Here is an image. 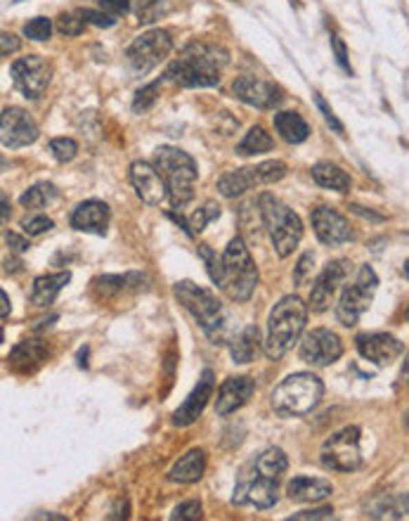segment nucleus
Instances as JSON below:
<instances>
[{
	"label": "nucleus",
	"mask_w": 409,
	"mask_h": 521,
	"mask_svg": "<svg viewBox=\"0 0 409 521\" xmlns=\"http://www.w3.org/2000/svg\"><path fill=\"white\" fill-rule=\"evenodd\" d=\"M227 64V52L213 43H189L185 55L166 69V79L180 88H213L220 83V67Z\"/></svg>",
	"instance_id": "f257e3e1"
},
{
	"label": "nucleus",
	"mask_w": 409,
	"mask_h": 521,
	"mask_svg": "<svg viewBox=\"0 0 409 521\" xmlns=\"http://www.w3.org/2000/svg\"><path fill=\"white\" fill-rule=\"evenodd\" d=\"M308 323V306L301 296H284L267 318V336L263 341V351L270 360H280L293 349L296 341H301Z\"/></svg>",
	"instance_id": "f03ea898"
},
{
	"label": "nucleus",
	"mask_w": 409,
	"mask_h": 521,
	"mask_svg": "<svg viewBox=\"0 0 409 521\" xmlns=\"http://www.w3.org/2000/svg\"><path fill=\"white\" fill-rule=\"evenodd\" d=\"M154 166L168 187V199L173 209H185L194 199V183L199 178L194 159L182 150L159 147L154 154Z\"/></svg>",
	"instance_id": "7ed1b4c3"
},
{
	"label": "nucleus",
	"mask_w": 409,
	"mask_h": 521,
	"mask_svg": "<svg viewBox=\"0 0 409 521\" xmlns=\"http://www.w3.org/2000/svg\"><path fill=\"white\" fill-rule=\"evenodd\" d=\"M322 394H324V384L319 377L310 372H296L277 384L270 396V403L277 415L301 417L317 408Z\"/></svg>",
	"instance_id": "20e7f679"
},
{
	"label": "nucleus",
	"mask_w": 409,
	"mask_h": 521,
	"mask_svg": "<svg viewBox=\"0 0 409 521\" xmlns=\"http://www.w3.org/2000/svg\"><path fill=\"white\" fill-rule=\"evenodd\" d=\"M220 258H222V275L218 287L232 301H249L255 285H258V268H255L253 258L249 254V247L244 244L242 237H234L225 247Z\"/></svg>",
	"instance_id": "39448f33"
},
{
	"label": "nucleus",
	"mask_w": 409,
	"mask_h": 521,
	"mask_svg": "<svg viewBox=\"0 0 409 521\" xmlns=\"http://www.w3.org/2000/svg\"><path fill=\"white\" fill-rule=\"evenodd\" d=\"M258 209H260V218H263L267 232H270L275 252L280 254L282 258L291 256L293 249L298 247V242H301L303 237V223L301 218H298V214H293V209H289L282 199H277L275 194L270 192L260 194Z\"/></svg>",
	"instance_id": "423d86ee"
},
{
	"label": "nucleus",
	"mask_w": 409,
	"mask_h": 521,
	"mask_svg": "<svg viewBox=\"0 0 409 521\" xmlns=\"http://www.w3.org/2000/svg\"><path fill=\"white\" fill-rule=\"evenodd\" d=\"M176 298L192 313V318L204 327V332L213 339V344H218V334H220L222 327V306L218 303V298L213 296V292L204 289V287L194 285L189 280H182L176 285Z\"/></svg>",
	"instance_id": "0eeeda50"
},
{
	"label": "nucleus",
	"mask_w": 409,
	"mask_h": 521,
	"mask_svg": "<svg viewBox=\"0 0 409 521\" xmlns=\"http://www.w3.org/2000/svg\"><path fill=\"white\" fill-rule=\"evenodd\" d=\"M376 287H379V278H376L374 268L372 265H362L357 273V280L343 289L336 303V320L343 327H355L357 320L372 306Z\"/></svg>",
	"instance_id": "6e6552de"
},
{
	"label": "nucleus",
	"mask_w": 409,
	"mask_h": 521,
	"mask_svg": "<svg viewBox=\"0 0 409 521\" xmlns=\"http://www.w3.org/2000/svg\"><path fill=\"white\" fill-rule=\"evenodd\" d=\"M319 460L331 471H355L362 467V431L346 427L322 443Z\"/></svg>",
	"instance_id": "1a4fd4ad"
},
{
	"label": "nucleus",
	"mask_w": 409,
	"mask_h": 521,
	"mask_svg": "<svg viewBox=\"0 0 409 521\" xmlns=\"http://www.w3.org/2000/svg\"><path fill=\"white\" fill-rule=\"evenodd\" d=\"M173 48V38L171 31L166 29H154L147 31V34L138 36L125 50V57H128V64L135 74H147L161 62L163 57L171 52Z\"/></svg>",
	"instance_id": "9d476101"
},
{
	"label": "nucleus",
	"mask_w": 409,
	"mask_h": 521,
	"mask_svg": "<svg viewBox=\"0 0 409 521\" xmlns=\"http://www.w3.org/2000/svg\"><path fill=\"white\" fill-rule=\"evenodd\" d=\"M10 76H12L14 88L19 90L26 100H38L48 90L52 79V64L41 55H29L19 57L10 67Z\"/></svg>",
	"instance_id": "9b49d317"
},
{
	"label": "nucleus",
	"mask_w": 409,
	"mask_h": 521,
	"mask_svg": "<svg viewBox=\"0 0 409 521\" xmlns=\"http://www.w3.org/2000/svg\"><path fill=\"white\" fill-rule=\"evenodd\" d=\"M350 273H353V263L346 258L326 263V268L317 275L313 289H310V308H313L315 313L329 311L331 303H334V296L338 294L343 282L350 278Z\"/></svg>",
	"instance_id": "f8f14e48"
},
{
	"label": "nucleus",
	"mask_w": 409,
	"mask_h": 521,
	"mask_svg": "<svg viewBox=\"0 0 409 521\" xmlns=\"http://www.w3.org/2000/svg\"><path fill=\"white\" fill-rule=\"evenodd\" d=\"M298 354H301V360H305L308 365L326 367L343 356V344L341 339H338V334H334L331 329L317 327L301 336V349H298Z\"/></svg>",
	"instance_id": "ddd939ff"
},
{
	"label": "nucleus",
	"mask_w": 409,
	"mask_h": 521,
	"mask_svg": "<svg viewBox=\"0 0 409 521\" xmlns=\"http://www.w3.org/2000/svg\"><path fill=\"white\" fill-rule=\"evenodd\" d=\"M0 138L10 150L26 147L38 140V126L29 112H24L21 107H8L0 116Z\"/></svg>",
	"instance_id": "4468645a"
},
{
	"label": "nucleus",
	"mask_w": 409,
	"mask_h": 521,
	"mask_svg": "<svg viewBox=\"0 0 409 521\" xmlns=\"http://www.w3.org/2000/svg\"><path fill=\"white\" fill-rule=\"evenodd\" d=\"M234 97L242 100L244 105L258 107V110H272L282 102L280 85L270 83V81L255 79V76H239L232 85Z\"/></svg>",
	"instance_id": "2eb2a0df"
},
{
	"label": "nucleus",
	"mask_w": 409,
	"mask_h": 521,
	"mask_svg": "<svg viewBox=\"0 0 409 521\" xmlns=\"http://www.w3.org/2000/svg\"><path fill=\"white\" fill-rule=\"evenodd\" d=\"M310 221H313L317 240L322 244H326V247H338V244H346L353 240L350 223H348L338 211L329 209V206H317V209H313Z\"/></svg>",
	"instance_id": "dca6fc26"
},
{
	"label": "nucleus",
	"mask_w": 409,
	"mask_h": 521,
	"mask_svg": "<svg viewBox=\"0 0 409 521\" xmlns=\"http://www.w3.org/2000/svg\"><path fill=\"white\" fill-rule=\"evenodd\" d=\"M355 346L359 351V356L364 360L374 362V365H390L397 358L405 354V346H402L400 339L384 332H374V334H359L355 339Z\"/></svg>",
	"instance_id": "f3484780"
},
{
	"label": "nucleus",
	"mask_w": 409,
	"mask_h": 521,
	"mask_svg": "<svg viewBox=\"0 0 409 521\" xmlns=\"http://www.w3.org/2000/svg\"><path fill=\"white\" fill-rule=\"evenodd\" d=\"M130 183L135 187V194L149 206L161 204L168 197V187L163 183L161 173L156 171V166L147 164V161H133L130 164Z\"/></svg>",
	"instance_id": "a211bd4d"
},
{
	"label": "nucleus",
	"mask_w": 409,
	"mask_h": 521,
	"mask_svg": "<svg viewBox=\"0 0 409 521\" xmlns=\"http://www.w3.org/2000/svg\"><path fill=\"white\" fill-rule=\"evenodd\" d=\"M213 389H216V379H213V372L211 370H204L201 374L199 384L192 389V394L185 398V403L180 405L176 410V415H173V425L176 427H189L194 425L196 420H199V415L204 412L206 403H209V398L213 396Z\"/></svg>",
	"instance_id": "6ab92c4d"
},
{
	"label": "nucleus",
	"mask_w": 409,
	"mask_h": 521,
	"mask_svg": "<svg viewBox=\"0 0 409 521\" xmlns=\"http://www.w3.org/2000/svg\"><path fill=\"white\" fill-rule=\"evenodd\" d=\"M253 391H255V384L251 377H244V374H239V377H227L225 382L220 384V389H218L216 412L220 417L232 415V412H237L242 405L249 403Z\"/></svg>",
	"instance_id": "aec40b11"
},
{
	"label": "nucleus",
	"mask_w": 409,
	"mask_h": 521,
	"mask_svg": "<svg viewBox=\"0 0 409 521\" xmlns=\"http://www.w3.org/2000/svg\"><path fill=\"white\" fill-rule=\"evenodd\" d=\"M109 225V206L100 199H88L81 202L72 214V227L81 232H92V235H105Z\"/></svg>",
	"instance_id": "412c9836"
},
{
	"label": "nucleus",
	"mask_w": 409,
	"mask_h": 521,
	"mask_svg": "<svg viewBox=\"0 0 409 521\" xmlns=\"http://www.w3.org/2000/svg\"><path fill=\"white\" fill-rule=\"evenodd\" d=\"M286 493L293 502H322L331 498L334 486L326 479H313V476H293L286 486Z\"/></svg>",
	"instance_id": "4be33fe9"
},
{
	"label": "nucleus",
	"mask_w": 409,
	"mask_h": 521,
	"mask_svg": "<svg viewBox=\"0 0 409 521\" xmlns=\"http://www.w3.org/2000/svg\"><path fill=\"white\" fill-rule=\"evenodd\" d=\"M206 471V453L201 448H192L178 460L168 471V481L176 484H196Z\"/></svg>",
	"instance_id": "5701e85b"
},
{
	"label": "nucleus",
	"mask_w": 409,
	"mask_h": 521,
	"mask_svg": "<svg viewBox=\"0 0 409 521\" xmlns=\"http://www.w3.org/2000/svg\"><path fill=\"white\" fill-rule=\"evenodd\" d=\"M72 280V273H52V275H41L34 282V289H31V303L38 308H48L54 303L59 292L69 285Z\"/></svg>",
	"instance_id": "b1692460"
},
{
	"label": "nucleus",
	"mask_w": 409,
	"mask_h": 521,
	"mask_svg": "<svg viewBox=\"0 0 409 521\" xmlns=\"http://www.w3.org/2000/svg\"><path fill=\"white\" fill-rule=\"evenodd\" d=\"M253 185H260V178H258L255 166L237 168V171H230V173H225V176H220V181H218V192L227 199H237Z\"/></svg>",
	"instance_id": "393cba45"
},
{
	"label": "nucleus",
	"mask_w": 409,
	"mask_h": 521,
	"mask_svg": "<svg viewBox=\"0 0 409 521\" xmlns=\"http://www.w3.org/2000/svg\"><path fill=\"white\" fill-rule=\"evenodd\" d=\"M313 178L317 185L334 190V192H348L353 185L350 176H348L341 166L331 164V161H317V164L313 166Z\"/></svg>",
	"instance_id": "a878e982"
},
{
	"label": "nucleus",
	"mask_w": 409,
	"mask_h": 521,
	"mask_svg": "<svg viewBox=\"0 0 409 521\" xmlns=\"http://www.w3.org/2000/svg\"><path fill=\"white\" fill-rule=\"evenodd\" d=\"M275 128L282 135V140L291 145H298L303 140H308L310 126L305 123V119L296 112H277L275 114Z\"/></svg>",
	"instance_id": "bb28decb"
},
{
	"label": "nucleus",
	"mask_w": 409,
	"mask_h": 521,
	"mask_svg": "<svg viewBox=\"0 0 409 521\" xmlns=\"http://www.w3.org/2000/svg\"><path fill=\"white\" fill-rule=\"evenodd\" d=\"M260 351V332L255 325H249V327L242 329V334H237L230 344V354L232 360L239 362V365H247L255 358V354Z\"/></svg>",
	"instance_id": "cd10ccee"
},
{
	"label": "nucleus",
	"mask_w": 409,
	"mask_h": 521,
	"mask_svg": "<svg viewBox=\"0 0 409 521\" xmlns=\"http://www.w3.org/2000/svg\"><path fill=\"white\" fill-rule=\"evenodd\" d=\"M255 471L265 479H275L280 481L282 474L289 469V458L282 448H267L258 455V460L253 462Z\"/></svg>",
	"instance_id": "c85d7f7f"
},
{
	"label": "nucleus",
	"mask_w": 409,
	"mask_h": 521,
	"mask_svg": "<svg viewBox=\"0 0 409 521\" xmlns=\"http://www.w3.org/2000/svg\"><path fill=\"white\" fill-rule=\"evenodd\" d=\"M275 147V140L270 138V133H265V128L253 126L244 135V140L237 145V154L251 156V154H263V152H270Z\"/></svg>",
	"instance_id": "c756f323"
},
{
	"label": "nucleus",
	"mask_w": 409,
	"mask_h": 521,
	"mask_svg": "<svg viewBox=\"0 0 409 521\" xmlns=\"http://www.w3.org/2000/svg\"><path fill=\"white\" fill-rule=\"evenodd\" d=\"M54 197H57V187H54L52 183H38V185L29 187L21 194L19 204L24 206V209H43V206L50 204Z\"/></svg>",
	"instance_id": "7c9ffc66"
},
{
	"label": "nucleus",
	"mask_w": 409,
	"mask_h": 521,
	"mask_svg": "<svg viewBox=\"0 0 409 521\" xmlns=\"http://www.w3.org/2000/svg\"><path fill=\"white\" fill-rule=\"evenodd\" d=\"M45 358V346L41 344L38 339H26L21 341L19 346H14L12 354H10V360L12 365H29L31 360H43Z\"/></svg>",
	"instance_id": "2f4dec72"
},
{
	"label": "nucleus",
	"mask_w": 409,
	"mask_h": 521,
	"mask_svg": "<svg viewBox=\"0 0 409 521\" xmlns=\"http://www.w3.org/2000/svg\"><path fill=\"white\" fill-rule=\"evenodd\" d=\"M168 12L166 0H135V14L143 24H151Z\"/></svg>",
	"instance_id": "473e14b6"
},
{
	"label": "nucleus",
	"mask_w": 409,
	"mask_h": 521,
	"mask_svg": "<svg viewBox=\"0 0 409 521\" xmlns=\"http://www.w3.org/2000/svg\"><path fill=\"white\" fill-rule=\"evenodd\" d=\"M218 216H220V206H218L216 202H206L201 209H196L192 214V218H189V232H192V235H199V232L204 230L213 218H218Z\"/></svg>",
	"instance_id": "72a5a7b5"
},
{
	"label": "nucleus",
	"mask_w": 409,
	"mask_h": 521,
	"mask_svg": "<svg viewBox=\"0 0 409 521\" xmlns=\"http://www.w3.org/2000/svg\"><path fill=\"white\" fill-rule=\"evenodd\" d=\"M260 178V185H270V183H277L286 176V164L284 161H263V164L255 166Z\"/></svg>",
	"instance_id": "f704fd0d"
},
{
	"label": "nucleus",
	"mask_w": 409,
	"mask_h": 521,
	"mask_svg": "<svg viewBox=\"0 0 409 521\" xmlns=\"http://www.w3.org/2000/svg\"><path fill=\"white\" fill-rule=\"evenodd\" d=\"M50 152L59 164H67V161H72L76 156L78 145H76V140H72V138H54V140H50Z\"/></svg>",
	"instance_id": "c9c22d12"
},
{
	"label": "nucleus",
	"mask_w": 409,
	"mask_h": 521,
	"mask_svg": "<svg viewBox=\"0 0 409 521\" xmlns=\"http://www.w3.org/2000/svg\"><path fill=\"white\" fill-rule=\"evenodd\" d=\"M52 34V21L48 17H36L24 24V36L31 38V41H48Z\"/></svg>",
	"instance_id": "e433bc0d"
},
{
	"label": "nucleus",
	"mask_w": 409,
	"mask_h": 521,
	"mask_svg": "<svg viewBox=\"0 0 409 521\" xmlns=\"http://www.w3.org/2000/svg\"><path fill=\"white\" fill-rule=\"evenodd\" d=\"M199 256L204 258L206 270H209V278L213 280V285H218V282H220V275H222V258H218V254L209 247V244H201Z\"/></svg>",
	"instance_id": "4c0bfd02"
},
{
	"label": "nucleus",
	"mask_w": 409,
	"mask_h": 521,
	"mask_svg": "<svg viewBox=\"0 0 409 521\" xmlns=\"http://www.w3.org/2000/svg\"><path fill=\"white\" fill-rule=\"evenodd\" d=\"M85 29V19L81 14H59L57 19V31L62 36H81Z\"/></svg>",
	"instance_id": "58836bf2"
},
{
	"label": "nucleus",
	"mask_w": 409,
	"mask_h": 521,
	"mask_svg": "<svg viewBox=\"0 0 409 521\" xmlns=\"http://www.w3.org/2000/svg\"><path fill=\"white\" fill-rule=\"evenodd\" d=\"M81 17L85 19V24H92V26H97V29H112L114 24H116V19L112 17V14H107L105 10H100V8H83L81 10Z\"/></svg>",
	"instance_id": "ea45409f"
},
{
	"label": "nucleus",
	"mask_w": 409,
	"mask_h": 521,
	"mask_svg": "<svg viewBox=\"0 0 409 521\" xmlns=\"http://www.w3.org/2000/svg\"><path fill=\"white\" fill-rule=\"evenodd\" d=\"M201 514H204V507H201L199 500H187V502H180L176 509H173L171 519H180V521H194V519H201Z\"/></svg>",
	"instance_id": "a19ab883"
},
{
	"label": "nucleus",
	"mask_w": 409,
	"mask_h": 521,
	"mask_svg": "<svg viewBox=\"0 0 409 521\" xmlns=\"http://www.w3.org/2000/svg\"><path fill=\"white\" fill-rule=\"evenodd\" d=\"M52 218H48V216H31V218L21 221V227H24V232L29 237H38L43 235V232L52 230Z\"/></svg>",
	"instance_id": "79ce46f5"
},
{
	"label": "nucleus",
	"mask_w": 409,
	"mask_h": 521,
	"mask_svg": "<svg viewBox=\"0 0 409 521\" xmlns=\"http://www.w3.org/2000/svg\"><path fill=\"white\" fill-rule=\"evenodd\" d=\"M156 90H159V81H154V83L145 85L143 90H138V95H135V102H133V110H135V112H140V110L145 112L149 105H154Z\"/></svg>",
	"instance_id": "37998d69"
},
{
	"label": "nucleus",
	"mask_w": 409,
	"mask_h": 521,
	"mask_svg": "<svg viewBox=\"0 0 409 521\" xmlns=\"http://www.w3.org/2000/svg\"><path fill=\"white\" fill-rule=\"evenodd\" d=\"M313 265H315V254L305 252L303 256L298 258L296 270H293V282H296V285H303V282L313 275Z\"/></svg>",
	"instance_id": "c03bdc74"
},
{
	"label": "nucleus",
	"mask_w": 409,
	"mask_h": 521,
	"mask_svg": "<svg viewBox=\"0 0 409 521\" xmlns=\"http://www.w3.org/2000/svg\"><path fill=\"white\" fill-rule=\"evenodd\" d=\"M331 48H334V55H336V62L338 67L343 69L346 74L353 76V67H350V59H348V50H346V43L341 41V36H331Z\"/></svg>",
	"instance_id": "a18cd8bd"
},
{
	"label": "nucleus",
	"mask_w": 409,
	"mask_h": 521,
	"mask_svg": "<svg viewBox=\"0 0 409 521\" xmlns=\"http://www.w3.org/2000/svg\"><path fill=\"white\" fill-rule=\"evenodd\" d=\"M315 102H317V110L322 112V116H324V121L329 123V126L334 128L338 135H343V133H346V128H343V123H341V121H338V119H336V114L331 112V107H329V105H326V102H324V97L315 93Z\"/></svg>",
	"instance_id": "49530a36"
},
{
	"label": "nucleus",
	"mask_w": 409,
	"mask_h": 521,
	"mask_svg": "<svg viewBox=\"0 0 409 521\" xmlns=\"http://www.w3.org/2000/svg\"><path fill=\"white\" fill-rule=\"evenodd\" d=\"M95 5L100 10H105L107 14H112V17H121V14L130 10L128 0H95Z\"/></svg>",
	"instance_id": "de8ad7c7"
},
{
	"label": "nucleus",
	"mask_w": 409,
	"mask_h": 521,
	"mask_svg": "<svg viewBox=\"0 0 409 521\" xmlns=\"http://www.w3.org/2000/svg\"><path fill=\"white\" fill-rule=\"evenodd\" d=\"M334 517V509L331 507H319V509H308V512H298L293 517H289L291 521H301V519H331Z\"/></svg>",
	"instance_id": "09e8293b"
},
{
	"label": "nucleus",
	"mask_w": 409,
	"mask_h": 521,
	"mask_svg": "<svg viewBox=\"0 0 409 521\" xmlns=\"http://www.w3.org/2000/svg\"><path fill=\"white\" fill-rule=\"evenodd\" d=\"M3 48H0V52H3V57H8V55H12V52H17L19 50V38L14 36V34H3Z\"/></svg>",
	"instance_id": "8fccbe9b"
},
{
	"label": "nucleus",
	"mask_w": 409,
	"mask_h": 521,
	"mask_svg": "<svg viewBox=\"0 0 409 521\" xmlns=\"http://www.w3.org/2000/svg\"><path fill=\"white\" fill-rule=\"evenodd\" d=\"M5 242H8V247L12 249V252H19V254H21V252H26V249L31 247L29 240H24V237H19L17 232H8V235H5Z\"/></svg>",
	"instance_id": "3c124183"
},
{
	"label": "nucleus",
	"mask_w": 409,
	"mask_h": 521,
	"mask_svg": "<svg viewBox=\"0 0 409 521\" xmlns=\"http://www.w3.org/2000/svg\"><path fill=\"white\" fill-rule=\"evenodd\" d=\"M350 209H353V214H357V216H362V218H367V221H374V223H384V216H381V214H376V211H372V209H364V206H359V204H353L350 206Z\"/></svg>",
	"instance_id": "603ef678"
},
{
	"label": "nucleus",
	"mask_w": 409,
	"mask_h": 521,
	"mask_svg": "<svg viewBox=\"0 0 409 521\" xmlns=\"http://www.w3.org/2000/svg\"><path fill=\"white\" fill-rule=\"evenodd\" d=\"M0 298H3V318L10 316V298H8V292H3L0 294Z\"/></svg>",
	"instance_id": "864d4df0"
},
{
	"label": "nucleus",
	"mask_w": 409,
	"mask_h": 521,
	"mask_svg": "<svg viewBox=\"0 0 409 521\" xmlns=\"http://www.w3.org/2000/svg\"><path fill=\"white\" fill-rule=\"evenodd\" d=\"M10 218V204H8V194H3V223H8Z\"/></svg>",
	"instance_id": "5fc2aeb1"
},
{
	"label": "nucleus",
	"mask_w": 409,
	"mask_h": 521,
	"mask_svg": "<svg viewBox=\"0 0 409 521\" xmlns=\"http://www.w3.org/2000/svg\"><path fill=\"white\" fill-rule=\"evenodd\" d=\"M402 382H405L407 387H409V356H407L405 365H402Z\"/></svg>",
	"instance_id": "6e6d98bb"
},
{
	"label": "nucleus",
	"mask_w": 409,
	"mask_h": 521,
	"mask_svg": "<svg viewBox=\"0 0 409 521\" xmlns=\"http://www.w3.org/2000/svg\"><path fill=\"white\" fill-rule=\"evenodd\" d=\"M402 273H405V275H407V280H409V258L405 260V268H402Z\"/></svg>",
	"instance_id": "4d7b16f0"
},
{
	"label": "nucleus",
	"mask_w": 409,
	"mask_h": 521,
	"mask_svg": "<svg viewBox=\"0 0 409 521\" xmlns=\"http://www.w3.org/2000/svg\"><path fill=\"white\" fill-rule=\"evenodd\" d=\"M402 512H409V496L405 498V507H402Z\"/></svg>",
	"instance_id": "13d9d810"
},
{
	"label": "nucleus",
	"mask_w": 409,
	"mask_h": 521,
	"mask_svg": "<svg viewBox=\"0 0 409 521\" xmlns=\"http://www.w3.org/2000/svg\"><path fill=\"white\" fill-rule=\"evenodd\" d=\"M405 427H407V431H409V410L405 412Z\"/></svg>",
	"instance_id": "bf43d9fd"
},
{
	"label": "nucleus",
	"mask_w": 409,
	"mask_h": 521,
	"mask_svg": "<svg viewBox=\"0 0 409 521\" xmlns=\"http://www.w3.org/2000/svg\"><path fill=\"white\" fill-rule=\"evenodd\" d=\"M407 320H409V306H407Z\"/></svg>",
	"instance_id": "052dcab7"
},
{
	"label": "nucleus",
	"mask_w": 409,
	"mask_h": 521,
	"mask_svg": "<svg viewBox=\"0 0 409 521\" xmlns=\"http://www.w3.org/2000/svg\"><path fill=\"white\" fill-rule=\"evenodd\" d=\"M12 3H21V0H12Z\"/></svg>",
	"instance_id": "680f3d73"
}]
</instances>
